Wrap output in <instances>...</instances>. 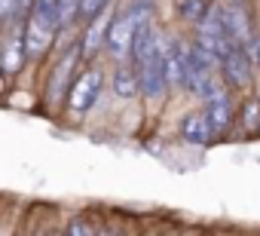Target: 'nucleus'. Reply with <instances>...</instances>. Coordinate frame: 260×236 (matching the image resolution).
<instances>
[{"instance_id": "9b49d317", "label": "nucleus", "mask_w": 260, "mask_h": 236, "mask_svg": "<svg viewBox=\"0 0 260 236\" xmlns=\"http://www.w3.org/2000/svg\"><path fill=\"white\" fill-rule=\"evenodd\" d=\"M178 135L190 148H211L214 144V135H211V126H208V116H205L202 104L193 107V110H187L178 120Z\"/></svg>"}, {"instance_id": "39448f33", "label": "nucleus", "mask_w": 260, "mask_h": 236, "mask_svg": "<svg viewBox=\"0 0 260 236\" xmlns=\"http://www.w3.org/2000/svg\"><path fill=\"white\" fill-rule=\"evenodd\" d=\"M220 77H223V83H226L230 92L248 95V92L257 89V77H260V74H257L254 58H251L248 49L230 46V49L223 52V58H220Z\"/></svg>"}, {"instance_id": "0eeeda50", "label": "nucleus", "mask_w": 260, "mask_h": 236, "mask_svg": "<svg viewBox=\"0 0 260 236\" xmlns=\"http://www.w3.org/2000/svg\"><path fill=\"white\" fill-rule=\"evenodd\" d=\"M202 110L208 116V126H211V135H214V144L217 141H226L236 129V110H239V101H236V92H230L226 86L217 89L211 98L202 101Z\"/></svg>"}, {"instance_id": "dca6fc26", "label": "nucleus", "mask_w": 260, "mask_h": 236, "mask_svg": "<svg viewBox=\"0 0 260 236\" xmlns=\"http://www.w3.org/2000/svg\"><path fill=\"white\" fill-rule=\"evenodd\" d=\"M98 230H101V224L95 218H89V215H71L64 221L68 236H98Z\"/></svg>"}, {"instance_id": "423d86ee", "label": "nucleus", "mask_w": 260, "mask_h": 236, "mask_svg": "<svg viewBox=\"0 0 260 236\" xmlns=\"http://www.w3.org/2000/svg\"><path fill=\"white\" fill-rule=\"evenodd\" d=\"M31 68L28 49H25V31L22 25H7L0 34V80L16 83Z\"/></svg>"}, {"instance_id": "ddd939ff", "label": "nucleus", "mask_w": 260, "mask_h": 236, "mask_svg": "<svg viewBox=\"0 0 260 236\" xmlns=\"http://www.w3.org/2000/svg\"><path fill=\"white\" fill-rule=\"evenodd\" d=\"M236 129H239L242 138H260V92L257 89L239 98Z\"/></svg>"}, {"instance_id": "4468645a", "label": "nucleus", "mask_w": 260, "mask_h": 236, "mask_svg": "<svg viewBox=\"0 0 260 236\" xmlns=\"http://www.w3.org/2000/svg\"><path fill=\"white\" fill-rule=\"evenodd\" d=\"M211 7H214V0H178V7H175V13H178V19L193 31L208 13H211Z\"/></svg>"}, {"instance_id": "aec40b11", "label": "nucleus", "mask_w": 260, "mask_h": 236, "mask_svg": "<svg viewBox=\"0 0 260 236\" xmlns=\"http://www.w3.org/2000/svg\"><path fill=\"white\" fill-rule=\"evenodd\" d=\"M19 230H16V218H10V215H4L0 218V236H16Z\"/></svg>"}, {"instance_id": "6ab92c4d", "label": "nucleus", "mask_w": 260, "mask_h": 236, "mask_svg": "<svg viewBox=\"0 0 260 236\" xmlns=\"http://www.w3.org/2000/svg\"><path fill=\"white\" fill-rule=\"evenodd\" d=\"M37 0H16V13H13V22L10 25H25V19L34 13Z\"/></svg>"}, {"instance_id": "9d476101", "label": "nucleus", "mask_w": 260, "mask_h": 236, "mask_svg": "<svg viewBox=\"0 0 260 236\" xmlns=\"http://www.w3.org/2000/svg\"><path fill=\"white\" fill-rule=\"evenodd\" d=\"M135 31H138V22L122 16L119 10H113V22H110V31H107V46H104V55L119 65V62H132V43H135Z\"/></svg>"}, {"instance_id": "a211bd4d", "label": "nucleus", "mask_w": 260, "mask_h": 236, "mask_svg": "<svg viewBox=\"0 0 260 236\" xmlns=\"http://www.w3.org/2000/svg\"><path fill=\"white\" fill-rule=\"evenodd\" d=\"M113 4H116V0H83V7H80V25H86V22H92L95 16L107 13Z\"/></svg>"}, {"instance_id": "1a4fd4ad", "label": "nucleus", "mask_w": 260, "mask_h": 236, "mask_svg": "<svg viewBox=\"0 0 260 236\" xmlns=\"http://www.w3.org/2000/svg\"><path fill=\"white\" fill-rule=\"evenodd\" d=\"M113 10H116V4H113L107 13L95 16L92 22L80 25V37H77V43H80L83 65H89V62H101L104 46H107V31H110V22H113Z\"/></svg>"}, {"instance_id": "f257e3e1", "label": "nucleus", "mask_w": 260, "mask_h": 236, "mask_svg": "<svg viewBox=\"0 0 260 236\" xmlns=\"http://www.w3.org/2000/svg\"><path fill=\"white\" fill-rule=\"evenodd\" d=\"M77 37H80V34H77ZM80 68H83V55H80V43H77V40H74L64 52L52 55V65L43 71V95H40L43 110H49V113L64 110L68 92H71L74 77L80 74Z\"/></svg>"}, {"instance_id": "f8f14e48", "label": "nucleus", "mask_w": 260, "mask_h": 236, "mask_svg": "<svg viewBox=\"0 0 260 236\" xmlns=\"http://www.w3.org/2000/svg\"><path fill=\"white\" fill-rule=\"evenodd\" d=\"M110 95L116 101H138L141 98V83H138V68L132 62H119L110 68Z\"/></svg>"}, {"instance_id": "6e6552de", "label": "nucleus", "mask_w": 260, "mask_h": 236, "mask_svg": "<svg viewBox=\"0 0 260 236\" xmlns=\"http://www.w3.org/2000/svg\"><path fill=\"white\" fill-rule=\"evenodd\" d=\"M166 46V43H162ZM135 65V62H132ZM138 68V83H141V98L147 104H162L169 95H172V86H169V74H166V62H162V49L144 62L135 65Z\"/></svg>"}, {"instance_id": "412c9836", "label": "nucleus", "mask_w": 260, "mask_h": 236, "mask_svg": "<svg viewBox=\"0 0 260 236\" xmlns=\"http://www.w3.org/2000/svg\"><path fill=\"white\" fill-rule=\"evenodd\" d=\"M98 236H132V233H125V230H122L119 224H101Z\"/></svg>"}, {"instance_id": "4be33fe9", "label": "nucleus", "mask_w": 260, "mask_h": 236, "mask_svg": "<svg viewBox=\"0 0 260 236\" xmlns=\"http://www.w3.org/2000/svg\"><path fill=\"white\" fill-rule=\"evenodd\" d=\"M248 52H251V58H254V68H257V74H260V31L254 34V40H251Z\"/></svg>"}, {"instance_id": "f3484780", "label": "nucleus", "mask_w": 260, "mask_h": 236, "mask_svg": "<svg viewBox=\"0 0 260 236\" xmlns=\"http://www.w3.org/2000/svg\"><path fill=\"white\" fill-rule=\"evenodd\" d=\"M80 7H83V0H61V7H58V25H61V31L80 28Z\"/></svg>"}, {"instance_id": "20e7f679", "label": "nucleus", "mask_w": 260, "mask_h": 236, "mask_svg": "<svg viewBox=\"0 0 260 236\" xmlns=\"http://www.w3.org/2000/svg\"><path fill=\"white\" fill-rule=\"evenodd\" d=\"M220 22H223L226 40L242 49H248L254 34L260 31V22L248 0H220Z\"/></svg>"}, {"instance_id": "2eb2a0df", "label": "nucleus", "mask_w": 260, "mask_h": 236, "mask_svg": "<svg viewBox=\"0 0 260 236\" xmlns=\"http://www.w3.org/2000/svg\"><path fill=\"white\" fill-rule=\"evenodd\" d=\"M156 7H159V0H116V10L128 19H135L138 25L144 22H153L156 19Z\"/></svg>"}, {"instance_id": "f03ea898", "label": "nucleus", "mask_w": 260, "mask_h": 236, "mask_svg": "<svg viewBox=\"0 0 260 236\" xmlns=\"http://www.w3.org/2000/svg\"><path fill=\"white\" fill-rule=\"evenodd\" d=\"M107 80H110V74H107V68H104L101 62L83 65L80 74L74 77V86H71V92H68L64 110H68L71 116H86L89 110H95L98 101H101V95H104Z\"/></svg>"}, {"instance_id": "7ed1b4c3", "label": "nucleus", "mask_w": 260, "mask_h": 236, "mask_svg": "<svg viewBox=\"0 0 260 236\" xmlns=\"http://www.w3.org/2000/svg\"><path fill=\"white\" fill-rule=\"evenodd\" d=\"M25 49H28V62L31 68H40V65H49V58L55 55V43H58V34H61V25L55 16L49 13H40L34 10L25 25Z\"/></svg>"}, {"instance_id": "5701e85b", "label": "nucleus", "mask_w": 260, "mask_h": 236, "mask_svg": "<svg viewBox=\"0 0 260 236\" xmlns=\"http://www.w3.org/2000/svg\"><path fill=\"white\" fill-rule=\"evenodd\" d=\"M40 236H68V233H64V227H55V230H46V233H40Z\"/></svg>"}]
</instances>
